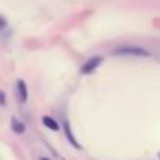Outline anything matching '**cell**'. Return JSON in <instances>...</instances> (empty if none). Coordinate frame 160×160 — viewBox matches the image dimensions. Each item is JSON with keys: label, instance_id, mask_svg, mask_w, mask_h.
<instances>
[{"label": "cell", "instance_id": "6", "mask_svg": "<svg viewBox=\"0 0 160 160\" xmlns=\"http://www.w3.org/2000/svg\"><path fill=\"white\" fill-rule=\"evenodd\" d=\"M11 129H12L16 134H23V132H25V124H23L20 120L12 118V120H11Z\"/></svg>", "mask_w": 160, "mask_h": 160}, {"label": "cell", "instance_id": "2", "mask_svg": "<svg viewBox=\"0 0 160 160\" xmlns=\"http://www.w3.org/2000/svg\"><path fill=\"white\" fill-rule=\"evenodd\" d=\"M101 62H103V58H101V56H92L90 59L86 61V64H82L81 73H82V75H89V73L95 72V70L100 67Z\"/></svg>", "mask_w": 160, "mask_h": 160}, {"label": "cell", "instance_id": "1", "mask_svg": "<svg viewBox=\"0 0 160 160\" xmlns=\"http://www.w3.org/2000/svg\"><path fill=\"white\" fill-rule=\"evenodd\" d=\"M113 54L117 56H132V58H146L149 56V52L138 47V45H121V47H117L113 50Z\"/></svg>", "mask_w": 160, "mask_h": 160}, {"label": "cell", "instance_id": "7", "mask_svg": "<svg viewBox=\"0 0 160 160\" xmlns=\"http://www.w3.org/2000/svg\"><path fill=\"white\" fill-rule=\"evenodd\" d=\"M6 25H8V22H6V19H5L3 16H0V31H2L3 28H6Z\"/></svg>", "mask_w": 160, "mask_h": 160}, {"label": "cell", "instance_id": "8", "mask_svg": "<svg viewBox=\"0 0 160 160\" xmlns=\"http://www.w3.org/2000/svg\"><path fill=\"white\" fill-rule=\"evenodd\" d=\"M0 104H5V93L0 92Z\"/></svg>", "mask_w": 160, "mask_h": 160}, {"label": "cell", "instance_id": "10", "mask_svg": "<svg viewBox=\"0 0 160 160\" xmlns=\"http://www.w3.org/2000/svg\"><path fill=\"white\" fill-rule=\"evenodd\" d=\"M159 157H160V156H159Z\"/></svg>", "mask_w": 160, "mask_h": 160}, {"label": "cell", "instance_id": "5", "mask_svg": "<svg viewBox=\"0 0 160 160\" xmlns=\"http://www.w3.org/2000/svg\"><path fill=\"white\" fill-rule=\"evenodd\" d=\"M42 123H44V126L45 128H48L50 131H59V123L56 121V120H53L52 117H42Z\"/></svg>", "mask_w": 160, "mask_h": 160}, {"label": "cell", "instance_id": "4", "mask_svg": "<svg viewBox=\"0 0 160 160\" xmlns=\"http://www.w3.org/2000/svg\"><path fill=\"white\" fill-rule=\"evenodd\" d=\"M64 131H65V135H67V138L70 140L72 146H73V148H76V149H79L81 146H79L78 140L73 137V134H72V129H70V126H68V121H65V123H64Z\"/></svg>", "mask_w": 160, "mask_h": 160}, {"label": "cell", "instance_id": "9", "mask_svg": "<svg viewBox=\"0 0 160 160\" xmlns=\"http://www.w3.org/2000/svg\"><path fill=\"white\" fill-rule=\"evenodd\" d=\"M39 160H50L48 157H42V159H39Z\"/></svg>", "mask_w": 160, "mask_h": 160}, {"label": "cell", "instance_id": "3", "mask_svg": "<svg viewBox=\"0 0 160 160\" xmlns=\"http://www.w3.org/2000/svg\"><path fill=\"white\" fill-rule=\"evenodd\" d=\"M17 90H19V98H20V101L25 103V101L28 100V89H27L25 81H22V79L17 81Z\"/></svg>", "mask_w": 160, "mask_h": 160}]
</instances>
